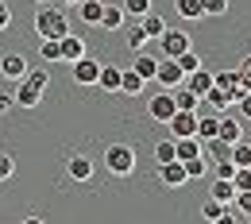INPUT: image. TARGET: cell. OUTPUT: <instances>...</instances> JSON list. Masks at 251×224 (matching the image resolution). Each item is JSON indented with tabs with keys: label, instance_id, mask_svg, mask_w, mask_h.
I'll list each match as a JSON object with an SVG mask.
<instances>
[{
	"label": "cell",
	"instance_id": "obj_8",
	"mask_svg": "<svg viewBox=\"0 0 251 224\" xmlns=\"http://www.w3.org/2000/svg\"><path fill=\"white\" fill-rule=\"evenodd\" d=\"M182 85H186V89H189V93H193V97H201V100H205V93L213 89V74L197 66L193 74H186V77H182Z\"/></svg>",
	"mask_w": 251,
	"mask_h": 224
},
{
	"label": "cell",
	"instance_id": "obj_45",
	"mask_svg": "<svg viewBox=\"0 0 251 224\" xmlns=\"http://www.w3.org/2000/svg\"><path fill=\"white\" fill-rule=\"evenodd\" d=\"M58 4H70V8H77V4H81V0H58Z\"/></svg>",
	"mask_w": 251,
	"mask_h": 224
},
{
	"label": "cell",
	"instance_id": "obj_16",
	"mask_svg": "<svg viewBox=\"0 0 251 224\" xmlns=\"http://www.w3.org/2000/svg\"><path fill=\"white\" fill-rule=\"evenodd\" d=\"M97 89H104V93H120V66H100V74H97Z\"/></svg>",
	"mask_w": 251,
	"mask_h": 224
},
{
	"label": "cell",
	"instance_id": "obj_30",
	"mask_svg": "<svg viewBox=\"0 0 251 224\" xmlns=\"http://www.w3.org/2000/svg\"><path fill=\"white\" fill-rule=\"evenodd\" d=\"M228 159H232V166H251V143H244V139L232 143V155Z\"/></svg>",
	"mask_w": 251,
	"mask_h": 224
},
{
	"label": "cell",
	"instance_id": "obj_10",
	"mask_svg": "<svg viewBox=\"0 0 251 224\" xmlns=\"http://www.w3.org/2000/svg\"><path fill=\"white\" fill-rule=\"evenodd\" d=\"M217 139H224V143H240V139H244V124H240L236 116H224V112H220V120H217Z\"/></svg>",
	"mask_w": 251,
	"mask_h": 224
},
{
	"label": "cell",
	"instance_id": "obj_21",
	"mask_svg": "<svg viewBox=\"0 0 251 224\" xmlns=\"http://www.w3.org/2000/svg\"><path fill=\"white\" fill-rule=\"evenodd\" d=\"M139 27H143V35H147V39H158V35L166 31V20H162V16H155V12H147V16L139 20Z\"/></svg>",
	"mask_w": 251,
	"mask_h": 224
},
{
	"label": "cell",
	"instance_id": "obj_31",
	"mask_svg": "<svg viewBox=\"0 0 251 224\" xmlns=\"http://www.w3.org/2000/svg\"><path fill=\"white\" fill-rule=\"evenodd\" d=\"M213 89L232 93V89H236V70H220V74H213Z\"/></svg>",
	"mask_w": 251,
	"mask_h": 224
},
{
	"label": "cell",
	"instance_id": "obj_7",
	"mask_svg": "<svg viewBox=\"0 0 251 224\" xmlns=\"http://www.w3.org/2000/svg\"><path fill=\"white\" fill-rule=\"evenodd\" d=\"M70 66H74V81H77V85H97V74H100V62H97V58H85V54H81L77 62H70Z\"/></svg>",
	"mask_w": 251,
	"mask_h": 224
},
{
	"label": "cell",
	"instance_id": "obj_28",
	"mask_svg": "<svg viewBox=\"0 0 251 224\" xmlns=\"http://www.w3.org/2000/svg\"><path fill=\"white\" fill-rule=\"evenodd\" d=\"M201 104H209L213 112H228V108H232V100H228V93H220V89H209Z\"/></svg>",
	"mask_w": 251,
	"mask_h": 224
},
{
	"label": "cell",
	"instance_id": "obj_32",
	"mask_svg": "<svg viewBox=\"0 0 251 224\" xmlns=\"http://www.w3.org/2000/svg\"><path fill=\"white\" fill-rule=\"evenodd\" d=\"M120 8H124V16H135V20H143V16L151 12V0H120Z\"/></svg>",
	"mask_w": 251,
	"mask_h": 224
},
{
	"label": "cell",
	"instance_id": "obj_13",
	"mask_svg": "<svg viewBox=\"0 0 251 224\" xmlns=\"http://www.w3.org/2000/svg\"><path fill=\"white\" fill-rule=\"evenodd\" d=\"M0 74H4L8 81H20V77L27 74V58H24V54H0Z\"/></svg>",
	"mask_w": 251,
	"mask_h": 224
},
{
	"label": "cell",
	"instance_id": "obj_35",
	"mask_svg": "<svg viewBox=\"0 0 251 224\" xmlns=\"http://www.w3.org/2000/svg\"><path fill=\"white\" fill-rule=\"evenodd\" d=\"M127 47H131V50H143V47H147V35H143L139 24H135V27H127Z\"/></svg>",
	"mask_w": 251,
	"mask_h": 224
},
{
	"label": "cell",
	"instance_id": "obj_18",
	"mask_svg": "<svg viewBox=\"0 0 251 224\" xmlns=\"http://www.w3.org/2000/svg\"><path fill=\"white\" fill-rule=\"evenodd\" d=\"M131 70L143 77V81H155V70H158V58H151V54H143V50H135V62H131Z\"/></svg>",
	"mask_w": 251,
	"mask_h": 224
},
{
	"label": "cell",
	"instance_id": "obj_26",
	"mask_svg": "<svg viewBox=\"0 0 251 224\" xmlns=\"http://www.w3.org/2000/svg\"><path fill=\"white\" fill-rule=\"evenodd\" d=\"M217 120H220V112H213V116H197V131H193V135H197L201 143L213 139V135H217Z\"/></svg>",
	"mask_w": 251,
	"mask_h": 224
},
{
	"label": "cell",
	"instance_id": "obj_33",
	"mask_svg": "<svg viewBox=\"0 0 251 224\" xmlns=\"http://www.w3.org/2000/svg\"><path fill=\"white\" fill-rule=\"evenodd\" d=\"M178 159V151H174V139H162V143H155V162L162 166V162H174Z\"/></svg>",
	"mask_w": 251,
	"mask_h": 224
},
{
	"label": "cell",
	"instance_id": "obj_25",
	"mask_svg": "<svg viewBox=\"0 0 251 224\" xmlns=\"http://www.w3.org/2000/svg\"><path fill=\"white\" fill-rule=\"evenodd\" d=\"M77 12H81V20H85V24H100L104 0H81V4H77Z\"/></svg>",
	"mask_w": 251,
	"mask_h": 224
},
{
	"label": "cell",
	"instance_id": "obj_37",
	"mask_svg": "<svg viewBox=\"0 0 251 224\" xmlns=\"http://www.w3.org/2000/svg\"><path fill=\"white\" fill-rule=\"evenodd\" d=\"M174 62L182 66V74H193V70H197V66H201V58H197V54H193V50H186V54H178V58H174Z\"/></svg>",
	"mask_w": 251,
	"mask_h": 224
},
{
	"label": "cell",
	"instance_id": "obj_14",
	"mask_svg": "<svg viewBox=\"0 0 251 224\" xmlns=\"http://www.w3.org/2000/svg\"><path fill=\"white\" fill-rule=\"evenodd\" d=\"M124 8H120V0H112V4H104V12H100V24L97 27H104V31H120L124 27Z\"/></svg>",
	"mask_w": 251,
	"mask_h": 224
},
{
	"label": "cell",
	"instance_id": "obj_22",
	"mask_svg": "<svg viewBox=\"0 0 251 224\" xmlns=\"http://www.w3.org/2000/svg\"><path fill=\"white\" fill-rule=\"evenodd\" d=\"M232 213H236V221H240V224L251 221V190H244V193L232 197Z\"/></svg>",
	"mask_w": 251,
	"mask_h": 224
},
{
	"label": "cell",
	"instance_id": "obj_5",
	"mask_svg": "<svg viewBox=\"0 0 251 224\" xmlns=\"http://www.w3.org/2000/svg\"><path fill=\"white\" fill-rule=\"evenodd\" d=\"M182 66L174 62V58H158V70H155V81L162 85V89H178L182 85Z\"/></svg>",
	"mask_w": 251,
	"mask_h": 224
},
{
	"label": "cell",
	"instance_id": "obj_48",
	"mask_svg": "<svg viewBox=\"0 0 251 224\" xmlns=\"http://www.w3.org/2000/svg\"><path fill=\"white\" fill-rule=\"evenodd\" d=\"M244 224H251V221H244Z\"/></svg>",
	"mask_w": 251,
	"mask_h": 224
},
{
	"label": "cell",
	"instance_id": "obj_11",
	"mask_svg": "<svg viewBox=\"0 0 251 224\" xmlns=\"http://www.w3.org/2000/svg\"><path fill=\"white\" fill-rule=\"evenodd\" d=\"M66 174L74 182H93V159L89 155H74V159L66 162Z\"/></svg>",
	"mask_w": 251,
	"mask_h": 224
},
{
	"label": "cell",
	"instance_id": "obj_17",
	"mask_svg": "<svg viewBox=\"0 0 251 224\" xmlns=\"http://www.w3.org/2000/svg\"><path fill=\"white\" fill-rule=\"evenodd\" d=\"M209 178H213V174H209ZM209 197L220 201V205H232L236 190H232V182H228V178H213V182H209Z\"/></svg>",
	"mask_w": 251,
	"mask_h": 224
},
{
	"label": "cell",
	"instance_id": "obj_9",
	"mask_svg": "<svg viewBox=\"0 0 251 224\" xmlns=\"http://www.w3.org/2000/svg\"><path fill=\"white\" fill-rule=\"evenodd\" d=\"M158 182L162 186H170V190H178V186H186V166L174 159V162H162L158 166Z\"/></svg>",
	"mask_w": 251,
	"mask_h": 224
},
{
	"label": "cell",
	"instance_id": "obj_23",
	"mask_svg": "<svg viewBox=\"0 0 251 224\" xmlns=\"http://www.w3.org/2000/svg\"><path fill=\"white\" fill-rule=\"evenodd\" d=\"M182 166H186V182H197V178H209V159H201V155H197V159H186Z\"/></svg>",
	"mask_w": 251,
	"mask_h": 224
},
{
	"label": "cell",
	"instance_id": "obj_1",
	"mask_svg": "<svg viewBox=\"0 0 251 224\" xmlns=\"http://www.w3.org/2000/svg\"><path fill=\"white\" fill-rule=\"evenodd\" d=\"M35 31L43 35V39H62V35H70V20H66V12H58V8L39 4V12H35Z\"/></svg>",
	"mask_w": 251,
	"mask_h": 224
},
{
	"label": "cell",
	"instance_id": "obj_2",
	"mask_svg": "<svg viewBox=\"0 0 251 224\" xmlns=\"http://www.w3.org/2000/svg\"><path fill=\"white\" fill-rule=\"evenodd\" d=\"M104 166H108L112 174H120V178H124V174L135 170V151H131L127 143H112V147L104 151Z\"/></svg>",
	"mask_w": 251,
	"mask_h": 224
},
{
	"label": "cell",
	"instance_id": "obj_39",
	"mask_svg": "<svg viewBox=\"0 0 251 224\" xmlns=\"http://www.w3.org/2000/svg\"><path fill=\"white\" fill-rule=\"evenodd\" d=\"M39 54H43L47 62H58V39H43V47H39Z\"/></svg>",
	"mask_w": 251,
	"mask_h": 224
},
{
	"label": "cell",
	"instance_id": "obj_15",
	"mask_svg": "<svg viewBox=\"0 0 251 224\" xmlns=\"http://www.w3.org/2000/svg\"><path fill=\"white\" fill-rule=\"evenodd\" d=\"M143 89H147V81H143L131 66H127V70H120V93H124V97H139Z\"/></svg>",
	"mask_w": 251,
	"mask_h": 224
},
{
	"label": "cell",
	"instance_id": "obj_19",
	"mask_svg": "<svg viewBox=\"0 0 251 224\" xmlns=\"http://www.w3.org/2000/svg\"><path fill=\"white\" fill-rule=\"evenodd\" d=\"M174 151H178V162H186V159H197V155H201V139H197V135H186V139H174Z\"/></svg>",
	"mask_w": 251,
	"mask_h": 224
},
{
	"label": "cell",
	"instance_id": "obj_34",
	"mask_svg": "<svg viewBox=\"0 0 251 224\" xmlns=\"http://www.w3.org/2000/svg\"><path fill=\"white\" fill-rule=\"evenodd\" d=\"M232 190H236V193L251 190V166H236V174H232Z\"/></svg>",
	"mask_w": 251,
	"mask_h": 224
},
{
	"label": "cell",
	"instance_id": "obj_41",
	"mask_svg": "<svg viewBox=\"0 0 251 224\" xmlns=\"http://www.w3.org/2000/svg\"><path fill=\"white\" fill-rule=\"evenodd\" d=\"M12 174H16V162H12V155H4V151H0V182H8Z\"/></svg>",
	"mask_w": 251,
	"mask_h": 224
},
{
	"label": "cell",
	"instance_id": "obj_6",
	"mask_svg": "<svg viewBox=\"0 0 251 224\" xmlns=\"http://www.w3.org/2000/svg\"><path fill=\"white\" fill-rule=\"evenodd\" d=\"M166 128H170V139H186V135H193L197 131V112H174L170 120H166Z\"/></svg>",
	"mask_w": 251,
	"mask_h": 224
},
{
	"label": "cell",
	"instance_id": "obj_49",
	"mask_svg": "<svg viewBox=\"0 0 251 224\" xmlns=\"http://www.w3.org/2000/svg\"><path fill=\"white\" fill-rule=\"evenodd\" d=\"M248 143H251V139H248Z\"/></svg>",
	"mask_w": 251,
	"mask_h": 224
},
{
	"label": "cell",
	"instance_id": "obj_27",
	"mask_svg": "<svg viewBox=\"0 0 251 224\" xmlns=\"http://www.w3.org/2000/svg\"><path fill=\"white\" fill-rule=\"evenodd\" d=\"M174 12L182 16V20H201L205 12H201V0H174Z\"/></svg>",
	"mask_w": 251,
	"mask_h": 224
},
{
	"label": "cell",
	"instance_id": "obj_20",
	"mask_svg": "<svg viewBox=\"0 0 251 224\" xmlns=\"http://www.w3.org/2000/svg\"><path fill=\"white\" fill-rule=\"evenodd\" d=\"M170 93H174V104H178L182 112H197V108H201V97H193L186 85H178V89H170Z\"/></svg>",
	"mask_w": 251,
	"mask_h": 224
},
{
	"label": "cell",
	"instance_id": "obj_40",
	"mask_svg": "<svg viewBox=\"0 0 251 224\" xmlns=\"http://www.w3.org/2000/svg\"><path fill=\"white\" fill-rule=\"evenodd\" d=\"M236 81H240L244 89H251V54L244 58V62H240V70H236Z\"/></svg>",
	"mask_w": 251,
	"mask_h": 224
},
{
	"label": "cell",
	"instance_id": "obj_12",
	"mask_svg": "<svg viewBox=\"0 0 251 224\" xmlns=\"http://www.w3.org/2000/svg\"><path fill=\"white\" fill-rule=\"evenodd\" d=\"M81 54H85V43L77 35H62L58 39V62H77Z\"/></svg>",
	"mask_w": 251,
	"mask_h": 224
},
{
	"label": "cell",
	"instance_id": "obj_38",
	"mask_svg": "<svg viewBox=\"0 0 251 224\" xmlns=\"http://www.w3.org/2000/svg\"><path fill=\"white\" fill-rule=\"evenodd\" d=\"M201 12L205 16H224L228 12V0H201Z\"/></svg>",
	"mask_w": 251,
	"mask_h": 224
},
{
	"label": "cell",
	"instance_id": "obj_29",
	"mask_svg": "<svg viewBox=\"0 0 251 224\" xmlns=\"http://www.w3.org/2000/svg\"><path fill=\"white\" fill-rule=\"evenodd\" d=\"M20 81H24V85H31V89H39V93H43V89L50 85V74H47V70H27V74H24Z\"/></svg>",
	"mask_w": 251,
	"mask_h": 224
},
{
	"label": "cell",
	"instance_id": "obj_43",
	"mask_svg": "<svg viewBox=\"0 0 251 224\" xmlns=\"http://www.w3.org/2000/svg\"><path fill=\"white\" fill-rule=\"evenodd\" d=\"M240 108H244V116L251 120V93H244V97H240Z\"/></svg>",
	"mask_w": 251,
	"mask_h": 224
},
{
	"label": "cell",
	"instance_id": "obj_4",
	"mask_svg": "<svg viewBox=\"0 0 251 224\" xmlns=\"http://www.w3.org/2000/svg\"><path fill=\"white\" fill-rule=\"evenodd\" d=\"M174 112H178V104H174V93H170V89H158V93L151 97V104H147V116H151L155 124H166Z\"/></svg>",
	"mask_w": 251,
	"mask_h": 224
},
{
	"label": "cell",
	"instance_id": "obj_24",
	"mask_svg": "<svg viewBox=\"0 0 251 224\" xmlns=\"http://www.w3.org/2000/svg\"><path fill=\"white\" fill-rule=\"evenodd\" d=\"M12 100H16L20 108H35V104L43 100V93H39V89H31V85H20V89L12 93Z\"/></svg>",
	"mask_w": 251,
	"mask_h": 224
},
{
	"label": "cell",
	"instance_id": "obj_46",
	"mask_svg": "<svg viewBox=\"0 0 251 224\" xmlns=\"http://www.w3.org/2000/svg\"><path fill=\"white\" fill-rule=\"evenodd\" d=\"M24 224H43V221H39V217H27V221H24Z\"/></svg>",
	"mask_w": 251,
	"mask_h": 224
},
{
	"label": "cell",
	"instance_id": "obj_36",
	"mask_svg": "<svg viewBox=\"0 0 251 224\" xmlns=\"http://www.w3.org/2000/svg\"><path fill=\"white\" fill-rule=\"evenodd\" d=\"M220 213H224V205H220V201H213V197H205V205H201V217L213 224V221L220 217Z\"/></svg>",
	"mask_w": 251,
	"mask_h": 224
},
{
	"label": "cell",
	"instance_id": "obj_42",
	"mask_svg": "<svg viewBox=\"0 0 251 224\" xmlns=\"http://www.w3.org/2000/svg\"><path fill=\"white\" fill-rule=\"evenodd\" d=\"M12 27V12H8V0H0V31Z\"/></svg>",
	"mask_w": 251,
	"mask_h": 224
},
{
	"label": "cell",
	"instance_id": "obj_3",
	"mask_svg": "<svg viewBox=\"0 0 251 224\" xmlns=\"http://www.w3.org/2000/svg\"><path fill=\"white\" fill-rule=\"evenodd\" d=\"M158 43H162V58H178V54L193 50V43H189V31H186V27H166V31L158 35Z\"/></svg>",
	"mask_w": 251,
	"mask_h": 224
},
{
	"label": "cell",
	"instance_id": "obj_44",
	"mask_svg": "<svg viewBox=\"0 0 251 224\" xmlns=\"http://www.w3.org/2000/svg\"><path fill=\"white\" fill-rule=\"evenodd\" d=\"M12 104H16V100H12V93H0V112H8Z\"/></svg>",
	"mask_w": 251,
	"mask_h": 224
},
{
	"label": "cell",
	"instance_id": "obj_47",
	"mask_svg": "<svg viewBox=\"0 0 251 224\" xmlns=\"http://www.w3.org/2000/svg\"><path fill=\"white\" fill-rule=\"evenodd\" d=\"M35 4H50V0H35Z\"/></svg>",
	"mask_w": 251,
	"mask_h": 224
}]
</instances>
